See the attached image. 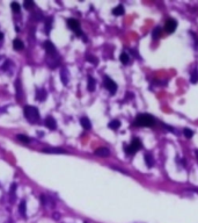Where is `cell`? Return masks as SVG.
Returning <instances> with one entry per match:
<instances>
[{
	"label": "cell",
	"mask_w": 198,
	"mask_h": 223,
	"mask_svg": "<svg viewBox=\"0 0 198 223\" xmlns=\"http://www.w3.org/2000/svg\"><path fill=\"white\" fill-rule=\"evenodd\" d=\"M24 116L30 123H36L40 120V112L34 106H26L24 107Z\"/></svg>",
	"instance_id": "cell-2"
},
{
	"label": "cell",
	"mask_w": 198,
	"mask_h": 223,
	"mask_svg": "<svg viewBox=\"0 0 198 223\" xmlns=\"http://www.w3.org/2000/svg\"><path fill=\"white\" fill-rule=\"evenodd\" d=\"M190 80H191V83H194V84H196V83L198 81V71L197 70H194V72L191 73Z\"/></svg>",
	"instance_id": "cell-21"
},
{
	"label": "cell",
	"mask_w": 198,
	"mask_h": 223,
	"mask_svg": "<svg viewBox=\"0 0 198 223\" xmlns=\"http://www.w3.org/2000/svg\"><path fill=\"white\" fill-rule=\"evenodd\" d=\"M13 47H14L15 50H22V49L24 48V44L21 40L16 38V40H14V42H13Z\"/></svg>",
	"instance_id": "cell-16"
},
{
	"label": "cell",
	"mask_w": 198,
	"mask_h": 223,
	"mask_svg": "<svg viewBox=\"0 0 198 223\" xmlns=\"http://www.w3.org/2000/svg\"><path fill=\"white\" fill-rule=\"evenodd\" d=\"M145 163L148 167H152L154 165V158L150 152H146L145 154Z\"/></svg>",
	"instance_id": "cell-11"
},
{
	"label": "cell",
	"mask_w": 198,
	"mask_h": 223,
	"mask_svg": "<svg viewBox=\"0 0 198 223\" xmlns=\"http://www.w3.org/2000/svg\"><path fill=\"white\" fill-rule=\"evenodd\" d=\"M43 152H45V154H66L65 150H63V149H56V148L43 149Z\"/></svg>",
	"instance_id": "cell-10"
},
{
	"label": "cell",
	"mask_w": 198,
	"mask_h": 223,
	"mask_svg": "<svg viewBox=\"0 0 198 223\" xmlns=\"http://www.w3.org/2000/svg\"><path fill=\"white\" fill-rule=\"evenodd\" d=\"M108 127H109L110 129L116 130V129H118V128L121 127V122L118 121V120H113V121H110V122H109Z\"/></svg>",
	"instance_id": "cell-18"
},
{
	"label": "cell",
	"mask_w": 198,
	"mask_h": 223,
	"mask_svg": "<svg viewBox=\"0 0 198 223\" xmlns=\"http://www.w3.org/2000/svg\"><path fill=\"white\" fill-rule=\"evenodd\" d=\"M44 49H45V51H46V53L50 55V56H53V55L56 53V47H55L50 41H46L44 43Z\"/></svg>",
	"instance_id": "cell-7"
},
{
	"label": "cell",
	"mask_w": 198,
	"mask_h": 223,
	"mask_svg": "<svg viewBox=\"0 0 198 223\" xmlns=\"http://www.w3.org/2000/svg\"><path fill=\"white\" fill-rule=\"evenodd\" d=\"M44 124H45V126H46V127H48L49 129H51V130L56 129V128H57L56 120H55V119H53L52 116H48V118L45 119Z\"/></svg>",
	"instance_id": "cell-8"
},
{
	"label": "cell",
	"mask_w": 198,
	"mask_h": 223,
	"mask_svg": "<svg viewBox=\"0 0 198 223\" xmlns=\"http://www.w3.org/2000/svg\"><path fill=\"white\" fill-rule=\"evenodd\" d=\"M119 59H121V62L123 63V64H128L130 61V57L126 53H122L121 56H119Z\"/></svg>",
	"instance_id": "cell-20"
},
{
	"label": "cell",
	"mask_w": 198,
	"mask_h": 223,
	"mask_svg": "<svg viewBox=\"0 0 198 223\" xmlns=\"http://www.w3.org/2000/svg\"><path fill=\"white\" fill-rule=\"evenodd\" d=\"M142 148V142H140V139L139 138H133L132 139V142H131V144L128 146H125L124 149H125V152L128 155H134L136 152H137L139 149Z\"/></svg>",
	"instance_id": "cell-3"
},
{
	"label": "cell",
	"mask_w": 198,
	"mask_h": 223,
	"mask_svg": "<svg viewBox=\"0 0 198 223\" xmlns=\"http://www.w3.org/2000/svg\"><path fill=\"white\" fill-rule=\"evenodd\" d=\"M162 34V28L161 27H155V28L153 29V33H152V38L153 40H159L160 38V36H161Z\"/></svg>",
	"instance_id": "cell-12"
},
{
	"label": "cell",
	"mask_w": 198,
	"mask_h": 223,
	"mask_svg": "<svg viewBox=\"0 0 198 223\" xmlns=\"http://www.w3.org/2000/svg\"><path fill=\"white\" fill-rule=\"evenodd\" d=\"M104 87L108 89L111 94H113L116 91H117V84H116V83H115V81H113V79L109 78V77L104 78Z\"/></svg>",
	"instance_id": "cell-5"
},
{
	"label": "cell",
	"mask_w": 198,
	"mask_h": 223,
	"mask_svg": "<svg viewBox=\"0 0 198 223\" xmlns=\"http://www.w3.org/2000/svg\"><path fill=\"white\" fill-rule=\"evenodd\" d=\"M191 35L194 36V40H195V49H198V37L197 35L195 34V33H190Z\"/></svg>",
	"instance_id": "cell-28"
},
{
	"label": "cell",
	"mask_w": 198,
	"mask_h": 223,
	"mask_svg": "<svg viewBox=\"0 0 198 223\" xmlns=\"http://www.w3.org/2000/svg\"><path fill=\"white\" fill-rule=\"evenodd\" d=\"M183 134H184V136H186V138H191L194 136V131L191 129H189V128H186V129L183 130Z\"/></svg>",
	"instance_id": "cell-23"
},
{
	"label": "cell",
	"mask_w": 198,
	"mask_h": 223,
	"mask_svg": "<svg viewBox=\"0 0 198 223\" xmlns=\"http://www.w3.org/2000/svg\"><path fill=\"white\" fill-rule=\"evenodd\" d=\"M124 7L122 6V5H118L117 7H115L113 9V15H116V16H119V15H123L124 14Z\"/></svg>",
	"instance_id": "cell-15"
},
{
	"label": "cell",
	"mask_w": 198,
	"mask_h": 223,
	"mask_svg": "<svg viewBox=\"0 0 198 223\" xmlns=\"http://www.w3.org/2000/svg\"><path fill=\"white\" fill-rule=\"evenodd\" d=\"M95 155L100 156V157H107V156L110 155V151L108 148H99V149L95 150Z\"/></svg>",
	"instance_id": "cell-9"
},
{
	"label": "cell",
	"mask_w": 198,
	"mask_h": 223,
	"mask_svg": "<svg viewBox=\"0 0 198 223\" xmlns=\"http://www.w3.org/2000/svg\"><path fill=\"white\" fill-rule=\"evenodd\" d=\"M95 84H96L95 79L93 77H88V86H87V89H88L89 92H93L94 89H95Z\"/></svg>",
	"instance_id": "cell-17"
},
{
	"label": "cell",
	"mask_w": 198,
	"mask_h": 223,
	"mask_svg": "<svg viewBox=\"0 0 198 223\" xmlns=\"http://www.w3.org/2000/svg\"><path fill=\"white\" fill-rule=\"evenodd\" d=\"M51 23H52V20H51V18H49L48 23H45V32L46 33H50V29H51Z\"/></svg>",
	"instance_id": "cell-26"
},
{
	"label": "cell",
	"mask_w": 198,
	"mask_h": 223,
	"mask_svg": "<svg viewBox=\"0 0 198 223\" xmlns=\"http://www.w3.org/2000/svg\"><path fill=\"white\" fill-rule=\"evenodd\" d=\"M61 81L64 83V84H67V81H69V79H67V77H66V74H67V71L65 69L61 70Z\"/></svg>",
	"instance_id": "cell-25"
},
{
	"label": "cell",
	"mask_w": 198,
	"mask_h": 223,
	"mask_svg": "<svg viewBox=\"0 0 198 223\" xmlns=\"http://www.w3.org/2000/svg\"><path fill=\"white\" fill-rule=\"evenodd\" d=\"M133 124L136 127H154L157 124V120L150 114H139L134 120Z\"/></svg>",
	"instance_id": "cell-1"
},
{
	"label": "cell",
	"mask_w": 198,
	"mask_h": 223,
	"mask_svg": "<svg viewBox=\"0 0 198 223\" xmlns=\"http://www.w3.org/2000/svg\"><path fill=\"white\" fill-rule=\"evenodd\" d=\"M24 8H27V9H30V8H32L34 6H35V3L34 1H31V0H26L23 4Z\"/></svg>",
	"instance_id": "cell-24"
},
{
	"label": "cell",
	"mask_w": 198,
	"mask_h": 223,
	"mask_svg": "<svg viewBox=\"0 0 198 223\" xmlns=\"http://www.w3.org/2000/svg\"><path fill=\"white\" fill-rule=\"evenodd\" d=\"M16 138H17L20 142L24 143V144H28V143H30V137L26 136V135H17Z\"/></svg>",
	"instance_id": "cell-19"
},
{
	"label": "cell",
	"mask_w": 198,
	"mask_h": 223,
	"mask_svg": "<svg viewBox=\"0 0 198 223\" xmlns=\"http://www.w3.org/2000/svg\"><path fill=\"white\" fill-rule=\"evenodd\" d=\"M196 156H197V158H198V150H196Z\"/></svg>",
	"instance_id": "cell-31"
},
{
	"label": "cell",
	"mask_w": 198,
	"mask_h": 223,
	"mask_svg": "<svg viewBox=\"0 0 198 223\" xmlns=\"http://www.w3.org/2000/svg\"><path fill=\"white\" fill-rule=\"evenodd\" d=\"M67 26H69V28L74 32L77 34L78 36H81L82 35V32H81V28H80V23H79V21L75 20V19H69L67 20Z\"/></svg>",
	"instance_id": "cell-4"
},
{
	"label": "cell",
	"mask_w": 198,
	"mask_h": 223,
	"mask_svg": "<svg viewBox=\"0 0 198 223\" xmlns=\"http://www.w3.org/2000/svg\"><path fill=\"white\" fill-rule=\"evenodd\" d=\"M177 28V21L174 20V19H168L166 21V23H165V30L166 33L168 34H171V33H174Z\"/></svg>",
	"instance_id": "cell-6"
},
{
	"label": "cell",
	"mask_w": 198,
	"mask_h": 223,
	"mask_svg": "<svg viewBox=\"0 0 198 223\" xmlns=\"http://www.w3.org/2000/svg\"><path fill=\"white\" fill-rule=\"evenodd\" d=\"M11 7H12V11L14 13H20L21 7H20V5L17 4V3H12V4H11Z\"/></svg>",
	"instance_id": "cell-22"
},
{
	"label": "cell",
	"mask_w": 198,
	"mask_h": 223,
	"mask_svg": "<svg viewBox=\"0 0 198 223\" xmlns=\"http://www.w3.org/2000/svg\"><path fill=\"white\" fill-rule=\"evenodd\" d=\"M20 211L22 215L26 216V202H24V201H22L20 205Z\"/></svg>",
	"instance_id": "cell-27"
},
{
	"label": "cell",
	"mask_w": 198,
	"mask_h": 223,
	"mask_svg": "<svg viewBox=\"0 0 198 223\" xmlns=\"http://www.w3.org/2000/svg\"><path fill=\"white\" fill-rule=\"evenodd\" d=\"M80 123L81 126H82V128L86 130H89L90 128H92V123H90V121H89L87 118H82L80 120Z\"/></svg>",
	"instance_id": "cell-14"
},
{
	"label": "cell",
	"mask_w": 198,
	"mask_h": 223,
	"mask_svg": "<svg viewBox=\"0 0 198 223\" xmlns=\"http://www.w3.org/2000/svg\"><path fill=\"white\" fill-rule=\"evenodd\" d=\"M2 38H4V34H2V33H0V41L2 40Z\"/></svg>",
	"instance_id": "cell-30"
},
{
	"label": "cell",
	"mask_w": 198,
	"mask_h": 223,
	"mask_svg": "<svg viewBox=\"0 0 198 223\" xmlns=\"http://www.w3.org/2000/svg\"><path fill=\"white\" fill-rule=\"evenodd\" d=\"M87 61L90 62V63H94V64H96L97 63V59L94 56H87Z\"/></svg>",
	"instance_id": "cell-29"
},
{
	"label": "cell",
	"mask_w": 198,
	"mask_h": 223,
	"mask_svg": "<svg viewBox=\"0 0 198 223\" xmlns=\"http://www.w3.org/2000/svg\"><path fill=\"white\" fill-rule=\"evenodd\" d=\"M45 98H46V92H45V89H38L36 91V99L37 100H40V101H43Z\"/></svg>",
	"instance_id": "cell-13"
}]
</instances>
